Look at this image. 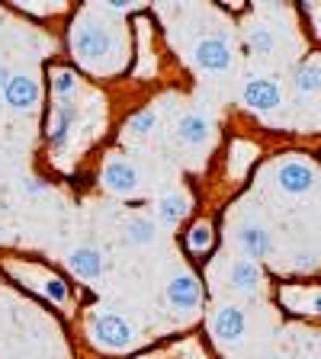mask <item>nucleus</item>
<instances>
[{"label": "nucleus", "instance_id": "f03ea898", "mask_svg": "<svg viewBox=\"0 0 321 359\" xmlns=\"http://www.w3.org/2000/svg\"><path fill=\"white\" fill-rule=\"evenodd\" d=\"M87 337L97 350L119 353L135 344V324L126 321L116 311H97V314H90V321H87Z\"/></svg>", "mask_w": 321, "mask_h": 359}, {"label": "nucleus", "instance_id": "393cba45", "mask_svg": "<svg viewBox=\"0 0 321 359\" xmlns=\"http://www.w3.org/2000/svg\"><path fill=\"white\" fill-rule=\"evenodd\" d=\"M16 10H22V13H36V16H48V13H65L67 7H32V4H13Z\"/></svg>", "mask_w": 321, "mask_h": 359}, {"label": "nucleus", "instance_id": "b1692460", "mask_svg": "<svg viewBox=\"0 0 321 359\" xmlns=\"http://www.w3.org/2000/svg\"><path fill=\"white\" fill-rule=\"evenodd\" d=\"M299 13L308 20V26H312L315 39H321V7H318V4H302Z\"/></svg>", "mask_w": 321, "mask_h": 359}, {"label": "nucleus", "instance_id": "412c9836", "mask_svg": "<svg viewBox=\"0 0 321 359\" xmlns=\"http://www.w3.org/2000/svg\"><path fill=\"white\" fill-rule=\"evenodd\" d=\"M244 42L251 48V55H261V58L273 55V48H277V36H273L267 22H251L244 29Z\"/></svg>", "mask_w": 321, "mask_h": 359}, {"label": "nucleus", "instance_id": "a878e982", "mask_svg": "<svg viewBox=\"0 0 321 359\" xmlns=\"http://www.w3.org/2000/svg\"><path fill=\"white\" fill-rule=\"evenodd\" d=\"M296 269H299V273H312V269H318V257L315 254H296Z\"/></svg>", "mask_w": 321, "mask_h": 359}, {"label": "nucleus", "instance_id": "39448f33", "mask_svg": "<svg viewBox=\"0 0 321 359\" xmlns=\"http://www.w3.org/2000/svg\"><path fill=\"white\" fill-rule=\"evenodd\" d=\"M241 103L251 112H261L263 116V112L280 109L283 90H280L277 81H270V77H247L244 87H241Z\"/></svg>", "mask_w": 321, "mask_h": 359}, {"label": "nucleus", "instance_id": "423d86ee", "mask_svg": "<svg viewBox=\"0 0 321 359\" xmlns=\"http://www.w3.org/2000/svg\"><path fill=\"white\" fill-rule=\"evenodd\" d=\"M167 305L177 308V311H193L202 305V283L196 273L190 269H180L173 273L171 283H167Z\"/></svg>", "mask_w": 321, "mask_h": 359}, {"label": "nucleus", "instance_id": "2eb2a0df", "mask_svg": "<svg viewBox=\"0 0 321 359\" xmlns=\"http://www.w3.org/2000/svg\"><path fill=\"white\" fill-rule=\"evenodd\" d=\"M280 302H283L292 314H312V318H321V289L286 285V292L280 289Z\"/></svg>", "mask_w": 321, "mask_h": 359}, {"label": "nucleus", "instance_id": "7ed1b4c3", "mask_svg": "<svg viewBox=\"0 0 321 359\" xmlns=\"http://www.w3.org/2000/svg\"><path fill=\"white\" fill-rule=\"evenodd\" d=\"M193 58L206 74H225V71H232V65H235V48L222 32H216V36H206L196 42Z\"/></svg>", "mask_w": 321, "mask_h": 359}, {"label": "nucleus", "instance_id": "f8f14e48", "mask_svg": "<svg viewBox=\"0 0 321 359\" xmlns=\"http://www.w3.org/2000/svg\"><path fill=\"white\" fill-rule=\"evenodd\" d=\"M67 266H71V273H74V276L93 283V279H100L106 273V257H103V250H100V247L81 244V247H74V250H71Z\"/></svg>", "mask_w": 321, "mask_h": 359}, {"label": "nucleus", "instance_id": "4468645a", "mask_svg": "<svg viewBox=\"0 0 321 359\" xmlns=\"http://www.w3.org/2000/svg\"><path fill=\"white\" fill-rule=\"evenodd\" d=\"M228 283L235 292H244V295H257L263 285V266L257 260H232L228 266Z\"/></svg>", "mask_w": 321, "mask_h": 359}, {"label": "nucleus", "instance_id": "9d476101", "mask_svg": "<svg viewBox=\"0 0 321 359\" xmlns=\"http://www.w3.org/2000/svg\"><path fill=\"white\" fill-rule=\"evenodd\" d=\"M277 187L289 196H306L315 189V167L306 161H283L277 167Z\"/></svg>", "mask_w": 321, "mask_h": 359}, {"label": "nucleus", "instance_id": "1a4fd4ad", "mask_svg": "<svg viewBox=\"0 0 321 359\" xmlns=\"http://www.w3.org/2000/svg\"><path fill=\"white\" fill-rule=\"evenodd\" d=\"M216 222L212 218H193L183 231V250H187L193 260H206V257L216 250Z\"/></svg>", "mask_w": 321, "mask_h": 359}, {"label": "nucleus", "instance_id": "6ab92c4d", "mask_svg": "<svg viewBox=\"0 0 321 359\" xmlns=\"http://www.w3.org/2000/svg\"><path fill=\"white\" fill-rule=\"evenodd\" d=\"M155 238H157V228H155V222L145 215H135L122 224V244H129V247H145Z\"/></svg>", "mask_w": 321, "mask_h": 359}, {"label": "nucleus", "instance_id": "f257e3e1", "mask_svg": "<svg viewBox=\"0 0 321 359\" xmlns=\"http://www.w3.org/2000/svg\"><path fill=\"white\" fill-rule=\"evenodd\" d=\"M67 55L77 67L93 71V74H116L126 61V42L112 20H106V10L84 7L74 13L71 26L65 32Z\"/></svg>", "mask_w": 321, "mask_h": 359}, {"label": "nucleus", "instance_id": "a211bd4d", "mask_svg": "<svg viewBox=\"0 0 321 359\" xmlns=\"http://www.w3.org/2000/svg\"><path fill=\"white\" fill-rule=\"evenodd\" d=\"M36 276L39 279H36V285H32V289H39L45 299L55 302V305H65L67 295H71V285H67L58 273H48L45 266H36Z\"/></svg>", "mask_w": 321, "mask_h": 359}, {"label": "nucleus", "instance_id": "f3484780", "mask_svg": "<svg viewBox=\"0 0 321 359\" xmlns=\"http://www.w3.org/2000/svg\"><path fill=\"white\" fill-rule=\"evenodd\" d=\"M81 87V74L71 65H48V93L55 100H74Z\"/></svg>", "mask_w": 321, "mask_h": 359}, {"label": "nucleus", "instance_id": "dca6fc26", "mask_svg": "<svg viewBox=\"0 0 321 359\" xmlns=\"http://www.w3.org/2000/svg\"><path fill=\"white\" fill-rule=\"evenodd\" d=\"M180 144H190V148H199V144L209 142L212 135V122L202 116V112H187L177 119V128H173Z\"/></svg>", "mask_w": 321, "mask_h": 359}, {"label": "nucleus", "instance_id": "0eeeda50", "mask_svg": "<svg viewBox=\"0 0 321 359\" xmlns=\"http://www.w3.org/2000/svg\"><path fill=\"white\" fill-rule=\"evenodd\" d=\"M100 183L116 196H132L142 180H138V167H135L132 161H126V157H110L103 164V170H100Z\"/></svg>", "mask_w": 321, "mask_h": 359}, {"label": "nucleus", "instance_id": "ddd939ff", "mask_svg": "<svg viewBox=\"0 0 321 359\" xmlns=\"http://www.w3.org/2000/svg\"><path fill=\"white\" fill-rule=\"evenodd\" d=\"M235 241H238V247L244 250L247 260H257V263H261L263 257L273 254V238H270V231L263 228V224H257V222L241 224L238 234H235Z\"/></svg>", "mask_w": 321, "mask_h": 359}, {"label": "nucleus", "instance_id": "cd10ccee", "mask_svg": "<svg viewBox=\"0 0 321 359\" xmlns=\"http://www.w3.org/2000/svg\"><path fill=\"white\" fill-rule=\"evenodd\" d=\"M306 359H315V356H306Z\"/></svg>", "mask_w": 321, "mask_h": 359}, {"label": "nucleus", "instance_id": "4be33fe9", "mask_svg": "<svg viewBox=\"0 0 321 359\" xmlns=\"http://www.w3.org/2000/svg\"><path fill=\"white\" fill-rule=\"evenodd\" d=\"M292 87L299 90L302 97H306V93H318L321 90V67L318 65H299L296 67V77H292Z\"/></svg>", "mask_w": 321, "mask_h": 359}, {"label": "nucleus", "instance_id": "aec40b11", "mask_svg": "<svg viewBox=\"0 0 321 359\" xmlns=\"http://www.w3.org/2000/svg\"><path fill=\"white\" fill-rule=\"evenodd\" d=\"M190 215V199L180 193H171L157 202V222L167 224V228H177L183 218Z\"/></svg>", "mask_w": 321, "mask_h": 359}, {"label": "nucleus", "instance_id": "bb28decb", "mask_svg": "<svg viewBox=\"0 0 321 359\" xmlns=\"http://www.w3.org/2000/svg\"><path fill=\"white\" fill-rule=\"evenodd\" d=\"M10 77H13V74H10V67L4 65V61H0V93H4V87L10 83Z\"/></svg>", "mask_w": 321, "mask_h": 359}, {"label": "nucleus", "instance_id": "20e7f679", "mask_svg": "<svg viewBox=\"0 0 321 359\" xmlns=\"http://www.w3.org/2000/svg\"><path fill=\"white\" fill-rule=\"evenodd\" d=\"M77 116H81V109L74 100H55L48 116H45V142L52 148H65L77 126Z\"/></svg>", "mask_w": 321, "mask_h": 359}, {"label": "nucleus", "instance_id": "5701e85b", "mask_svg": "<svg viewBox=\"0 0 321 359\" xmlns=\"http://www.w3.org/2000/svg\"><path fill=\"white\" fill-rule=\"evenodd\" d=\"M155 128H157V112L155 109H138L126 119V132L138 135V138H142V135H151Z\"/></svg>", "mask_w": 321, "mask_h": 359}, {"label": "nucleus", "instance_id": "9b49d317", "mask_svg": "<svg viewBox=\"0 0 321 359\" xmlns=\"http://www.w3.org/2000/svg\"><path fill=\"white\" fill-rule=\"evenodd\" d=\"M244 327H247V318H244V311H241L238 305H222L216 314H212V337H216L218 344H225V346L241 344Z\"/></svg>", "mask_w": 321, "mask_h": 359}, {"label": "nucleus", "instance_id": "6e6552de", "mask_svg": "<svg viewBox=\"0 0 321 359\" xmlns=\"http://www.w3.org/2000/svg\"><path fill=\"white\" fill-rule=\"evenodd\" d=\"M39 100H42V87L30 74H13L10 83L4 87V103L13 112H32L39 106Z\"/></svg>", "mask_w": 321, "mask_h": 359}]
</instances>
